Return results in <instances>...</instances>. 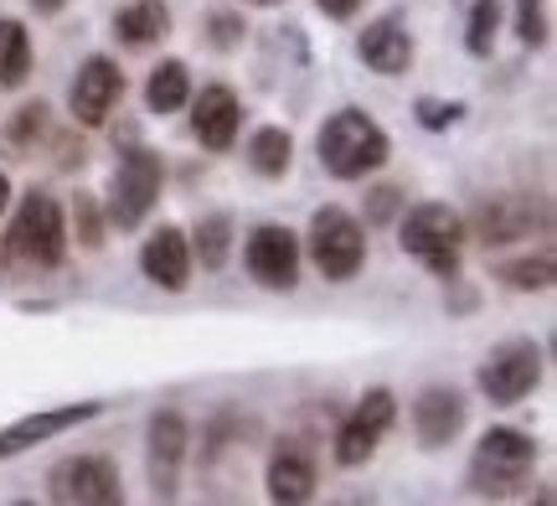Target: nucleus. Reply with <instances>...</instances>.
Segmentation results:
<instances>
[{"instance_id": "obj_1", "label": "nucleus", "mask_w": 557, "mask_h": 506, "mask_svg": "<svg viewBox=\"0 0 557 506\" xmlns=\"http://www.w3.org/2000/svg\"><path fill=\"white\" fill-rule=\"evenodd\" d=\"M537 440L521 434L511 424H496L480 434V445L470 449V470H465V491L475 502H511L517 491H527L532 470H537Z\"/></svg>"}, {"instance_id": "obj_2", "label": "nucleus", "mask_w": 557, "mask_h": 506, "mask_svg": "<svg viewBox=\"0 0 557 506\" xmlns=\"http://www.w3.org/2000/svg\"><path fill=\"white\" fill-rule=\"evenodd\" d=\"M320 165L336 176V182H361L387 165L393 145H387V129H382L367 109H336L331 120L320 124Z\"/></svg>"}, {"instance_id": "obj_3", "label": "nucleus", "mask_w": 557, "mask_h": 506, "mask_svg": "<svg viewBox=\"0 0 557 506\" xmlns=\"http://www.w3.org/2000/svg\"><path fill=\"white\" fill-rule=\"evenodd\" d=\"M5 254L21 259L26 269H58L67 259V223H62L58 197L47 192H26L5 233Z\"/></svg>"}, {"instance_id": "obj_4", "label": "nucleus", "mask_w": 557, "mask_h": 506, "mask_svg": "<svg viewBox=\"0 0 557 506\" xmlns=\"http://www.w3.org/2000/svg\"><path fill=\"white\" fill-rule=\"evenodd\" d=\"M403 254H413L438 280H455L459 254H465V223H459V212H449L444 202H418L403 218Z\"/></svg>"}, {"instance_id": "obj_5", "label": "nucleus", "mask_w": 557, "mask_h": 506, "mask_svg": "<svg viewBox=\"0 0 557 506\" xmlns=\"http://www.w3.org/2000/svg\"><path fill=\"white\" fill-rule=\"evenodd\" d=\"M305 248H310V259H315V269L325 274V280H357L361 263H367V238H361L357 218H346L341 207H320L315 218H310V238H305Z\"/></svg>"}, {"instance_id": "obj_6", "label": "nucleus", "mask_w": 557, "mask_h": 506, "mask_svg": "<svg viewBox=\"0 0 557 506\" xmlns=\"http://www.w3.org/2000/svg\"><path fill=\"white\" fill-rule=\"evenodd\" d=\"M160 182H165V165H160L156 150H129L114 165V182H109V223L120 227V233L145 223L160 197Z\"/></svg>"}, {"instance_id": "obj_7", "label": "nucleus", "mask_w": 557, "mask_h": 506, "mask_svg": "<svg viewBox=\"0 0 557 506\" xmlns=\"http://www.w3.org/2000/svg\"><path fill=\"white\" fill-rule=\"evenodd\" d=\"M475 383H480V393H485L496 408L521 404V398L542 383V351H537V342H500L496 351L480 362Z\"/></svg>"}, {"instance_id": "obj_8", "label": "nucleus", "mask_w": 557, "mask_h": 506, "mask_svg": "<svg viewBox=\"0 0 557 506\" xmlns=\"http://www.w3.org/2000/svg\"><path fill=\"white\" fill-rule=\"evenodd\" d=\"M186 449H191V429L176 408H156L150 424H145V470H150V486L160 502H176L181 496V466H186Z\"/></svg>"}, {"instance_id": "obj_9", "label": "nucleus", "mask_w": 557, "mask_h": 506, "mask_svg": "<svg viewBox=\"0 0 557 506\" xmlns=\"http://www.w3.org/2000/svg\"><path fill=\"white\" fill-rule=\"evenodd\" d=\"M393 419H398V398H393V387H372V393L346 414V424L336 429V466H346V470L367 466V460L377 455V445L387 440Z\"/></svg>"}, {"instance_id": "obj_10", "label": "nucleus", "mask_w": 557, "mask_h": 506, "mask_svg": "<svg viewBox=\"0 0 557 506\" xmlns=\"http://www.w3.org/2000/svg\"><path fill=\"white\" fill-rule=\"evenodd\" d=\"M52 491L67 506H124L120 466L109 455H78L67 466L52 470Z\"/></svg>"}, {"instance_id": "obj_11", "label": "nucleus", "mask_w": 557, "mask_h": 506, "mask_svg": "<svg viewBox=\"0 0 557 506\" xmlns=\"http://www.w3.org/2000/svg\"><path fill=\"white\" fill-rule=\"evenodd\" d=\"M103 404H62V408H37V414H21L11 424L0 429V460H16L26 449L47 445V440H62L67 429L88 424V419H99Z\"/></svg>"}, {"instance_id": "obj_12", "label": "nucleus", "mask_w": 557, "mask_h": 506, "mask_svg": "<svg viewBox=\"0 0 557 506\" xmlns=\"http://www.w3.org/2000/svg\"><path fill=\"white\" fill-rule=\"evenodd\" d=\"M248 274L263 284V289H295L299 284V238L284 223H259L248 233Z\"/></svg>"}, {"instance_id": "obj_13", "label": "nucleus", "mask_w": 557, "mask_h": 506, "mask_svg": "<svg viewBox=\"0 0 557 506\" xmlns=\"http://www.w3.org/2000/svg\"><path fill=\"white\" fill-rule=\"evenodd\" d=\"M547 223H553V212L537 197H496V202H480L475 238L485 248L521 244V238H532V227H547Z\"/></svg>"}, {"instance_id": "obj_14", "label": "nucleus", "mask_w": 557, "mask_h": 506, "mask_svg": "<svg viewBox=\"0 0 557 506\" xmlns=\"http://www.w3.org/2000/svg\"><path fill=\"white\" fill-rule=\"evenodd\" d=\"M263 486H269V502L274 506H310L315 502V486H320V470H315V455L305 445H278L269 455V470H263Z\"/></svg>"}, {"instance_id": "obj_15", "label": "nucleus", "mask_w": 557, "mask_h": 506, "mask_svg": "<svg viewBox=\"0 0 557 506\" xmlns=\"http://www.w3.org/2000/svg\"><path fill=\"white\" fill-rule=\"evenodd\" d=\"M124 99V73L114 58H88L78 67V78H73V120L78 124H103L109 120V109Z\"/></svg>"}, {"instance_id": "obj_16", "label": "nucleus", "mask_w": 557, "mask_h": 506, "mask_svg": "<svg viewBox=\"0 0 557 506\" xmlns=\"http://www.w3.org/2000/svg\"><path fill=\"white\" fill-rule=\"evenodd\" d=\"M465 393L459 387H423L418 393V404H413V434H418V445L423 449H444L449 440H455L459 429H465Z\"/></svg>"}, {"instance_id": "obj_17", "label": "nucleus", "mask_w": 557, "mask_h": 506, "mask_svg": "<svg viewBox=\"0 0 557 506\" xmlns=\"http://www.w3.org/2000/svg\"><path fill=\"white\" fill-rule=\"evenodd\" d=\"M139 269H145V280L160 284V289H186L191 280V244H186V233L181 227H156L145 244H139Z\"/></svg>"}, {"instance_id": "obj_18", "label": "nucleus", "mask_w": 557, "mask_h": 506, "mask_svg": "<svg viewBox=\"0 0 557 506\" xmlns=\"http://www.w3.org/2000/svg\"><path fill=\"white\" fill-rule=\"evenodd\" d=\"M357 58L382 78H398V73L413 67V37H408V26L398 16H377L367 21V32L357 37Z\"/></svg>"}, {"instance_id": "obj_19", "label": "nucleus", "mask_w": 557, "mask_h": 506, "mask_svg": "<svg viewBox=\"0 0 557 506\" xmlns=\"http://www.w3.org/2000/svg\"><path fill=\"white\" fill-rule=\"evenodd\" d=\"M238 124H243V109L233 88L212 83V88H201L197 99H191V135L207 150H227V145L238 140Z\"/></svg>"}, {"instance_id": "obj_20", "label": "nucleus", "mask_w": 557, "mask_h": 506, "mask_svg": "<svg viewBox=\"0 0 557 506\" xmlns=\"http://www.w3.org/2000/svg\"><path fill=\"white\" fill-rule=\"evenodd\" d=\"M114 32L124 37V47H150L171 32V5L165 0H135L114 16Z\"/></svg>"}, {"instance_id": "obj_21", "label": "nucleus", "mask_w": 557, "mask_h": 506, "mask_svg": "<svg viewBox=\"0 0 557 506\" xmlns=\"http://www.w3.org/2000/svg\"><path fill=\"white\" fill-rule=\"evenodd\" d=\"M186 99H191V73L181 58H165L145 83V103H150V114H176Z\"/></svg>"}, {"instance_id": "obj_22", "label": "nucleus", "mask_w": 557, "mask_h": 506, "mask_svg": "<svg viewBox=\"0 0 557 506\" xmlns=\"http://www.w3.org/2000/svg\"><path fill=\"white\" fill-rule=\"evenodd\" d=\"M32 73V37L16 16H0V88H21Z\"/></svg>"}, {"instance_id": "obj_23", "label": "nucleus", "mask_w": 557, "mask_h": 506, "mask_svg": "<svg viewBox=\"0 0 557 506\" xmlns=\"http://www.w3.org/2000/svg\"><path fill=\"white\" fill-rule=\"evenodd\" d=\"M248 161H253V171H259V176L278 182V176L289 171V161H295V140H289V129H278V124H263L259 135L248 140Z\"/></svg>"}, {"instance_id": "obj_24", "label": "nucleus", "mask_w": 557, "mask_h": 506, "mask_svg": "<svg viewBox=\"0 0 557 506\" xmlns=\"http://www.w3.org/2000/svg\"><path fill=\"white\" fill-rule=\"evenodd\" d=\"M227 254H233V218L227 212L201 218L197 233H191V259H201V269H222Z\"/></svg>"}, {"instance_id": "obj_25", "label": "nucleus", "mask_w": 557, "mask_h": 506, "mask_svg": "<svg viewBox=\"0 0 557 506\" xmlns=\"http://www.w3.org/2000/svg\"><path fill=\"white\" fill-rule=\"evenodd\" d=\"M496 280L511 289H553V254H527V259H506L496 263Z\"/></svg>"}, {"instance_id": "obj_26", "label": "nucleus", "mask_w": 557, "mask_h": 506, "mask_svg": "<svg viewBox=\"0 0 557 506\" xmlns=\"http://www.w3.org/2000/svg\"><path fill=\"white\" fill-rule=\"evenodd\" d=\"M496 32H500V0H475L470 21H465V47L475 58H491L496 52Z\"/></svg>"}, {"instance_id": "obj_27", "label": "nucleus", "mask_w": 557, "mask_h": 506, "mask_svg": "<svg viewBox=\"0 0 557 506\" xmlns=\"http://www.w3.org/2000/svg\"><path fill=\"white\" fill-rule=\"evenodd\" d=\"M517 37L527 47H547V0H517Z\"/></svg>"}, {"instance_id": "obj_28", "label": "nucleus", "mask_w": 557, "mask_h": 506, "mask_svg": "<svg viewBox=\"0 0 557 506\" xmlns=\"http://www.w3.org/2000/svg\"><path fill=\"white\" fill-rule=\"evenodd\" d=\"M41 129H47V103H21L16 109V120H11V129H5V140L11 145H32L41 135Z\"/></svg>"}, {"instance_id": "obj_29", "label": "nucleus", "mask_w": 557, "mask_h": 506, "mask_svg": "<svg viewBox=\"0 0 557 506\" xmlns=\"http://www.w3.org/2000/svg\"><path fill=\"white\" fill-rule=\"evenodd\" d=\"M418 124L423 129H455L459 120H465V103H444V99H418Z\"/></svg>"}, {"instance_id": "obj_30", "label": "nucleus", "mask_w": 557, "mask_h": 506, "mask_svg": "<svg viewBox=\"0 0 557 506\" xmlns=\"http://www.w3.org/2000/svg\"><path fill=\"white\" fill-rule=\"evenodd\" d=\"M78 244L103 248V223H99V202L94 197H78Z\"/></svg>"}, {"instance_id": "obj_31", "label": "nucleus", "mask_w": 557, "mask_h": 506, "mask_svg": "<svg viewBox=\"0 0 557 506\" xmlns=\"http://www.w3.org/2000/svg\"><path fill=\"white\" fill-rule=\"evenodd\" d=\"M207 37H212V47H218V52L238 47V37H243V16H233V11H218V16L207 21Z\"/></svg>"}, {"instance_id": "obj_32", "label": "nucleus", "mask_w": 557, "mask_h": 506, "mask_svg": "<svg viewBox=\"0 0 557 506\" xmlns=\"http://www.w3.org/2000/svg\"><path fill=\"white\" fill-rule=\"evenodd\" d=\"M393 212H398V186H377L367 197V223H387Z\"/></svg>"}, {"instance_id": "obj_33", "label": "nucleus", "mask_w": 557, "mask_h": 506, "mask_svg": "<svg viewBox=\"0 0 557 506\" xmlns=\"http://www.w3.org/2000/svg\"><path fill=\"white\" fill-rule=\"evenodd\" d=\"M320 5V16H331V21H351L357 16V5L361 0H315Z\"/></svg>"}, {"instance_id": "obj_34", "label": "nucleus", "mask_w": 557, "mask_h": 506, "mask_svg": "<svg viewBox=\"0 0 557 506\" xmlns=\"http://www.w3.org/2000/svg\"><path fill=\"white\" fill-rule=\"evenodd\" d=\"M26 5H32L37 16H58V11H62V5H67V0H26Z\"/></svg>"}, {"instance_id": "obj_35", "label": "nucleus", "mask_w": 557, "mask_h": 506, "mask_svg": "<svg viewBox=\"0 0 557 506\" xmlns=\"http://www.w3.org/2000/svg\"><path fill=\"white\" fill-rule=\"evenodd\" d=\"M532 506H557V496H553V486H537V496H532Z\"/></svg>"}, {"instance_id": "obj_36", "label": "nucleus", "mask_w": 557, "mask_h": 506, "mask_svg": "<svg viewBox=\"0 0 557 506\" xmlns=\"http://www.w3.org/2000/svg\"><path fill=\"white\" fill-rule=\"evenodd\" d=\"M11 207V182H5V171H0V212Z\"/></svg>"}, {"instance_id": "obj_37", "label": "nucleus", "mask_w": 557, "mask_h": 506, "mask_svg": "<svg viewBox=\"0 0 557 506\" xmlns=\"http://www.w3.org/2000/svg\"><path fill=\"white\" fill-rule=\"evenodd\" d=\"M253 5H278V0H253Z\"/></svg>"}, {"instance_id": "obj_38", "label": "nucleus", "mask_w": 557, "mask_h": 506, "mask_svg": "<svg viewBox=\"0 0 557 506\" xmlns=\"http://www.w3.org/2000/svg\"><path fill=\"white\" fill-rule=\"evenodd\" d=\"M16 506H37V502H16Z\"/></svg>"}]
</instances>
